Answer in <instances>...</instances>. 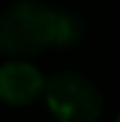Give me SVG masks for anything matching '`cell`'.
<instances>
[{
	"instance_id": "cell-4",
	"label": "cell",
	"mask_w": 120,
	"mask_h": 122,
	"mask_svg": "<svg viewBox=\"0 0 120 122\" xmlns=\"http://www.w3.org/2000/svg\"><path fill=\"white\" fill-rule=\"evenodd\" d=\"M117 122H120V117H117Z\"/></svg>"
},
{
	"instance_id": "cell-1",
	"label": "cell",
	"mask_w": 120,
	"mask_h": 122,
	"mask_svg": "<svg viewBox=\"0 0 120 122\" xmlns=\"http://www.w3.org/2000/svg\"><path fill=\"white\" fill-rule=\"evenodd\" d=\"M60 11L44 3L22 0L0 14V52L11 57H33L46 46H57Z\"/></svg>"
},
{
	"instance_id": "cell-2",
	"label": "cell",
	"mask_w": 120,
	"mask_h": 122,
	"mask_svg": "<svg viewBox=\"0 0 120 122\" xmlns=\"http://www.w3.org/2000/svg\"><path fill=\"white\" fill-rule=\"evenodd\" d=\"M44 98L60 122H96L101 117V92L74 71L55 73L44 84Z\"/></svg>"
},
{
	"instance_id": "cell-3",
	"label": "cell",
	"mask_w": 120,
	"mask_h": 122,
	"mask_svg": "<svg viewBox=\"0 0 120 122\" xmlns=\"http://www.w3.org/2000/svg\"><path fill=\"white\" fill-rule=\"evenodd\" d=\"M44 76L30 62H6L0 68V98L11 106H27L44 92Z\"/></svg>"
}]
</instances>
